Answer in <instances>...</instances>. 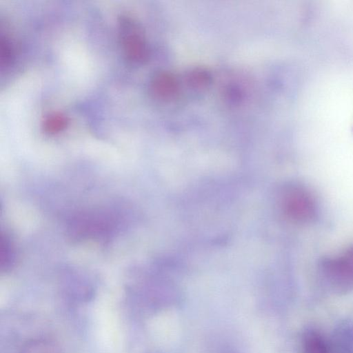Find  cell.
Here are the masks:
<instances>
[{
  "mask_svg": "<svg viewBox=\"0 0 353 353\" xmlns=\"http://www.w3.org/2000/svg\"><path fill=\"white\" fill-rule=\"evenodd\" d=\"M321 272L325 281L337 292L353 290V247L336 258L323 260Z\"/></svg>",
  "mask_w": 353,
  "mask_h": 353,
  "instance_id": "1",
  "label": "cell"
},
{
  "mask_svg": "<svg viewBox=\"0 0 353 353\" xmlns=\"http://www.w3.org/2000/svg\"><path fill=\"white\" fill-rule=\"evenodd\" d=\"M282 203L285 214L296 223H308L316 216L314 200L308 190L301 185H288L284 190Z\"/></svg>",
  "mask_w": 353,
  "mask_h": 353,
  "instance_id": "2",
  "label": "cell"
},
{
  "mask_svg": "<svg viewBox=\"0 0 353 353\" xmlns=\"http://www.w3.org/2000/svg\"><path fill=\"white\" fill-rule=\"evenodd\" d=\"M121 42L128 60L143 62L148 52L143 38L136 32L134 24L129 17H123L120 21Z\"/></svg>",
  "mask_w": 353,
  "mask_h": 353,
  "instance_id": "3",
  "label": "cell"
},
{
  "mask_svg": "<svg viewBox=\"0 0 353 353\" xmlns=\"http://www.w3.org/2000/svg\"><path fill=\"white\" fill-rule=\"evenodd\" d=\"M303 353H330L323 337L316 331L308 330L303 341Z\"/></svg>",
  "mask_w": 353,
  "mask_h": 353,
  "instance_id": "4",
  "label": "cell"
},
{
  "mask_svg": "<svg viewBox=\"0 0 353 353\" xmlns=\"http://www.w3.org/2000/svg\"><path fill=\"white\" fill-rule=\"evenodd\" d=\"M175 83L174 79L168 74H159L152 80V89L158 97H169L175 93Z\"/></svg>",
  "mask_w": 353,
  "mask_h": 353,
  "instance_id": "5",
  "label": "cell"
},
{
  "mask_svg": "<svg viewBox=\"0 0 353 353\" xmlns=\"http://www.w3.org/2000/svg\"><path fill=\"white\" fill-rule=\"evenodd\" d=\"M21 353H61L52 342L44 339L33 340L28 343Z\"/></svg>",
  "mask_w": 353,
  "mask_h": 353,
  "instance_id": "6",
  "label": "cell"
},
{
  "mask_svg": "<svg viewBox=\"0 0 353 353\" xmlns=\"http://www.w3.org/2000/svg\"><path fill=\"white\" fill-rule=\"evenodd\" d=\"M68 124L67 118L59 114H53L46 118L43 122V130L49 134H55L63 130Z\"/></svg>",
  "mask_w": 353,
  "mask_h": 353,
  "instance_id": "7",
  "label": "cell"
},
{
  "mask_svg": "<svg viewBox=\"0 0 353 353\" xmlns=\"http://www.w3.org/2000/svg\"><path fill=\"white\" fill-rule=\"evenodd\" d=\"M339 353H353V328H342L337 336Z\"/></svg>",
  "mask_w": 353,
  "mask_h": 353,
  "instance_id": "8",
  "label": "cell"
},
{
  "mask_svg": "<svg viewBox=\"0 0 353 353\" xmlns=\"http://www.w3.org/2000/svg\"><path fill=\"white\" fill-rule=\"evenodd\" d=\"M1 65L8 67L14 58V50L11 43L7 38L1 40Z\"/></svg>",
  "mask_w": 353,
  "mask_h": 353,
  "instance_id": "9",
  "label": "cell"
}]
</instances>
